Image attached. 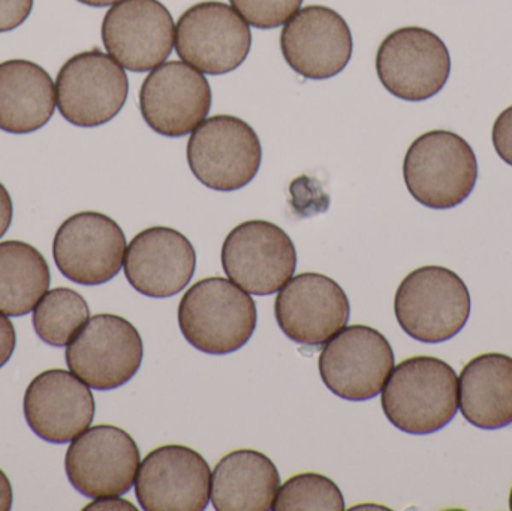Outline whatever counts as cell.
<instances>
[{"label":"cell","mask_w":512,"mask_h":511,"mask_svg":"<svg viewBox=\"0 0 512 511\" xmlns=\"http://www.w3.org/2000/svg\"><path fill=\"white\" fill-rule=\"evenodd\" d=\"M382 410L391 425L411 435L444 429L459 410L456 372L436 357H412L397 365L385 383Z\"/></svg>","instance_id":"6da1fadb"},{"label":"cell","mask_w":512,"mask_h":511,"mask_svg":"<svg viewBox=\"0 0 512 511\" xmlns=\"http://www.w3.org/2000/svg\"><path fill=\"white\" fill-rule=\"evenodd\" d=\"M254 299L224 278L192 285L179 305V326L186 341L212 356H224L248 344L256 329Z\"/></svg>","instance_id":"7a4b0ae2"},{"label":"cell","mask_w":512,"mask_h":511,"mask_svg":"<svg viewBox=\"0 0 512 511\" xmlns=\"http://www.w3.org/2000/svg\"><path fill=\"white\" fill-rule=\"evenodd\" d=\"M403 177L412 197L424 207L453 209L468 200L478 182V159L456 132L435 129L409 146Z\"/></svg>","instance_id":"3957f363"},{"label":"cell","mask_w":512,"mask_h":511,"mask_svg":"<svg viewBox=\"0 0 512 511\" xmlns=\"http://www.w3.org/2000/svg\"><path fill=\"white\" fill-rule=\"evenodd\" d=\"M394 312L406 335L424 344H439L462 332L471 315V296L453 270L420 267L397 288Z\"/></svg>","instance_id":"277c9868"},{"label":"cell","mask_w":512,"mask_h":511,"mask_svg":"<svg viewBox=\"0 0 512 511\" xmlns=\"http://www.w3.org/2000/svg\"><path fill=\"white\" fill-rule=\"evenodd\" d=\"M261 161V141L255 129L230 114L204 120L188 141L189 168L213 191L245 188L258 174Z\"/></svg>","instance_id":"5b68a950"},{"label":"cell","mask_w":512,"mask_h":511,"mask_svg":"<svg viewBox=\"0 0 512 511\" xmlns=\"http://www.w3.org/2000/svg\"><path fill=\"white\" fill-rule=\"evenodd\" d=\"M144 347L138 330L119 315L89 318L66 348V365L90 389L114 390L140 371Z\"/></svg>","instance_id":"8992f818"},{"label":"cell","mask_w":512,"mask_h":511,"mask_svg":"<svg viewBox=\"0 0 512 511\" xmlns=\"http://www.w3.org/2000/svg\"><path fill=\"white\" fill-rule=\"evenodd\" d=\"M54 84L59 113L80 128L111 122L125 107L129 93L125 69L101 50L83 51L66 60Z\"/></svg>","instance_id":"52a82bcc"},{"label":"cell","mask_w":512,"mask_h":511,"mask_svg":"<svg viewBox=\"0 0 512 511\" xmlns=\"http://www.w3.org/2000/svg\"><path fill=\"white\" fill-rule=\"evenodd\" d=\"M376 72L382 86L396 98L427 101L438 95L450 78V51L432 30L400 27L379 45Z\"/></svg>","instance_id":"ba28073f"},{"label":"cell","mask_w":512,"mask_h":511,"mask_svg":"<svg viewBox=\"0 0 512 511\" xmlns=\"http://www.w3.org/2000/svg\"><path fill=\"white\" fill-rule=\"evenodd\" d=\"M394 369V351L382 333L363 324L345 327L319 356L327 389L346 401H369L384 389Z\"/></svg>","instance_id":"9c48e42d"},{"label":"cell","mask_w":512,"mask_h":511,"mask_svg":"<svg viewBox=\"0 0 512 511\" xmlns=\"http://www.w3.org/2000/svg\"><path fill=\"white\" fill-rule=\"evenodd\" d=\"M174 44L183 62L204 74L224 75L249 56L252 32L233 6L212 0L180 15Z\"/></svg>","instance_id":"30bf717a"},{"label":"cell","mask_w":512,"mask_h":511,"mask_svg":"<svg viewBox=\"0 0 512 511\" xmlns=\"http://www.w3.org/2000/svg\"><path fill=\"white\" fill-rule=\"evenodd\" d=\"M140 459V449L128 432L99 425L71 441L65 471L69 483L84 497H120L134 486Z\"/></svg>","instance_id":"8fae6325"},{"label":"cell","mask_w":512,"mask_h":511,"mask_svg":"<svg viewBox=\"0 0 512 511\" xmlns=\"http://www.w3.org/2000/svg\"><path fill=\"white\" fill-rule=\"evenodd\" d=\"M222 267L246 293L270 296L294 276L297 251L291 237L273 222H243L225 239Z\"/></svg>","instance_id":"7c38bea8"},{"label":"cell","mask_w":512,"mask_h":511,"mask_svg":"<svg viewBox=\"0 0 512 511\" xmlns=\"http://www.w3.org/2000/svg\"><path fill=\"white\" fill-rule=\"evenodd\" d=\"M126 254V237L110 216L81 212L66 219L53 240L59 272L86 287L107 284L119 275Z\"/></svg>","instance_id":"4fadbf2b"},{"label":"cell","mask_w":512,"mask_h":511,"mask_svg":"<svg viewBox=\"0 0 512 511\" xmlns=\"http://www.w3.org/2000/svg\"><path fill=\"white\" fill-rule=\"evenodd\" d=\"M105 50L123 68L147 72L170 57L176 42V24L159 0H120L101 27Z\"/></svg>","instance_id":"5bb4252c"},{"label":"cell","mask_w":512,"mask_h":511,"mask_svg":"<svg viewBox=\"0 0 512 511\" xmlns=\"http://www.w3.org/2000/svg\"><path fill=\"white\" fill-rule=\"evenodd\" d=\"M212 87L198 69L173 60L153 69L140 90V111L149 128L164 137L194 132L209 116Z\"/></svg>","instance_id":"9a60e30c"},{"label":"cell","mask_w":512,"mask_h":511,"mask_svg":"<svg viewBox=\"0 0 512 511\" xmlns=\"http://www.w3.org/2000/svg\"><path fill=\"white\" fill-rule=\"evenodd\" d=\"M210 491L212 473L206 459L177 444L150 452L135 479V495L146 511H203Z\"/></svg>","instance_id":"2e32d148"},{"label":"cell","mask_w":512,"mask_h":511,"mask_svg":"<svg viewBox=\"0 0 512 511\" xmlns=\"http://www.w3.org/2000/svg\"><path fill=\"white\" fill-rule=\"evenodd\" d=\"M280 50L292 71L309 80H328L348 66L354 39L345 18L322 5L304 6L285 23Z\"/></svg>","instance_id":"e0dca14e"},{"label":"cell","mask_w":512,"mask_h":511,"mask_svg":"<svg viewBox=\"0 0 512 511\" xmlns=\"http://www.w3.org/2000/svg\"><path fill=\"white\" fill-rule=\"evenodd\" d=\"M351 314L348 296L328 276L301 273L277 294L274 315L286 338L321 347L345 329Z\"/></svg>","instance_id":"ac0fdd59"},{"label":"cell","mask_w":512,"mask_h":511,"mask_svg":"<svg viewBox=\"0 0 512 511\" xmlns=\"http://www.w3.org/2000/svg\"><path fill=\"white\" fill-rule=\"evenodd\" d=\"M23 411L27 425L41 440L66 444L89 429L96 404L90 387L77 375L51 369L33 378Z\"/></svg>","instance_id":"d6986e66"},{"label":"cell","mask_w":512,"mask_h":511,"mask_svg":"<svg viewBox=\"0 0 512 511\" xmlns=\"http://www.w3.org/2000/svg\"><path fill=\"white\" fill-rule=\"evenodd\" d=\"M125 276L134 290L152 299L176 296L188 287L197 269V252L174 228L141 231L126 249Z\"/></svg>","instance_id":"ffe728a7"},{"label":"cell","mask_w":512,"mask_h":511,"mask_svg":"<svg viewBox=\"0 0 512 511\" xmlns=\"http://www.w3.org/2000/svg\"><path fill=\"white\" fill-rule=\"evenodd\" d=\"M56 84L38 63H0V131L26 135L44 128L56 111Z\"/></svg>","instance_id":"44dd1931"},{"label":"cell","mask_w":512,"mask_h":511,"mask_svg":"<svg viewBox=\"0 0 512 511\" xmlns=\"http://www.w3.org/2000/svg\"><path fill=\"white\" fill-rule=\"evenodd\" d=\"M460 411L484 431L512 423V359L501 353L475 357L460 374Z\"/></svg>","instance_id":"7402d4cb"},{"label":"cell","mask_w":512,"mask_h":511,"mask_svg":"<svg viewBox=\"0 0 512 511\" xmlns=\"http://www.w3.org/2000/svg\"><path fill=\"white\" fill-rule=\"evenodd\" d=\"M279 488V471L267 456L236 450L216 465L210 498L218 511H268Z\"/></svg>","instance_id":"603a6c76"},{"label":"cell","mask_w":512,"mask_h":511,"mask_svg":"<svg viewBox=\"0 0 512 511\" xmlns=\"http://www.w3.org/2000/svg\"><path fill=\"white\" fill-rule=\"evenodd\" d=\"M50 267L44 255L26 242H0V312L23 317L50 288Z\"/></svg>","instance_id":"cb8c5ba5"},{"label":"cell","mask_w":512,"mask_h":511,"mask_svg":"<svg viewBox=\"0 0 512 511\" xmlns=\"http://www.w3.org/2000/svg\"><path fill=\"white\" fill-rule=\"evenodd\" d=\"M89 318V305L81 294L71 288H54L39 300L32 321L42 342L63 348L68 347Z\"/></svg>","instance_id":"d4e9b609"},{"label":"cell","mask_w":512,"mask_h":511,"mask_svg":"<svg viewBox=\"0 0 512 511\" xmlns=\"http://www.w3.org/2000/svg\"><path fill=\"white\" fill-rule=\"evenodd\" d=\"M274 511H342L345 500L339 486L321 474L304 473L291 477L277 491Z\"/></svg>","instance_id":"484cf974"},{"label":"cell","mask_w":512,"mask_h":511,"mask_svg":"<svg viewBox=\"0 0 512 511\" xmlns=\"http://www.w3.org/2000/svg\"><path fill=\"white\" fill-rule=\"evenodd\" d=\"M230 3L256 29H276L300 9L303 0H230Z\"/></svg>","instance_id":"4316f807"},{"label":"cell","mask_w":512,"mask_h":511,"mask_svg":"<svg viewBox=\"0 0 512 511\" xmlns=\"http://www.w3.org/2000/svg\"><path fill=\"white\" fill-rule=\"evenodd\" d=\"M492 140L499 158L512 167V105L505 108L495 120Z\"/></svg>","instance_id":"83f0119b"},{"label":"cell","mask_w":512,"mask_h":511,"mask_svg":"<svg viewBox=\"0 0 512 511\" xmlns=\"http://www.w3.org/2000/svg\"><path fill=\"white\" fill-rule=\"evenodd\" d=\"M35 0H0V33L20 27L32 14Z\"/></svg>","instance_id":"f1b7e54d"},{"label":"cell","mask_w":512,"mask_h":511,"mask_svg":"<svg viewBox=\"0 0 512 511\" xmlns=\"http://www.w3.org/2000/svg\"><path fill=\"white\" fill-rule=\"evenodd\" d=\"M17 345L14 324L5 314L0 312V368L11 360Z\"/></svg>","instance_id":"f546056e"},{"label":"cell","mask_w":512,"mask_h":511,"mask_svg":"<svg viewBox=\"0 0 512 511\" xmlns=\"http://www.w3.org/2000/svg\"><path fill=\"white\" fill-rule=\"evenodd\" d=\"M12 215H14V207H12L11 195H9L8 189L0 183V239L11 227Z\"/></svg>","instance_id":"4dcf8cb0"},{"label":"cell","mask_w":512,"mask_h":511,"mask_svg":"<svg viewBox=\"0 0 512 511\" xmlns=\"http://www.w3.org/2000/svg\"><path fill=\"white\" fill-rule=\"evenodd\" d=\"M84 510H135L131 503L119 500L117 497L96 498L92 504L84 507Z\"/></svg>","instance_id":"1f68e13d"},{"label":"cell","mask_w":512,"mask_h":511,"mask_svg":"<svg viewBox=\"0 0 512 511\" xmlns=\"http://www.w3.org/2000/svg\"><path fill=\"white\" fill-rule=\"evenodd\" d=\"M12 509V486L6 474L0 470V511Z\"/></svg>","instance_id":"d6a6232c"},{"label":"cell","mask_w":512,"mask_h":511,"mask_svg":"<svg viewBox=\"0 0 512 511\" xmlns=\"http://www.w3.org/2000/svg\"><path fill=\"white\" fill-rule=\"evenodd\" d=\"M77 2L92 6V8H105V6H113L114 3L120 2V0H77Z\"/></svg>","instance_id":"836d02e7"},{"label":"cell","mask_w":512,"mask_h":511,"mask_svg":"<svg viewBox=\"0 0 512 511\" xmlns=\"http://www.w3.org/2000/svg\"><path fill=\"white\" fill-rule=\"evenodd\" d=\"M510 507H511V510H512V491H511V497H510Z\"/></svg>","instance_id":"e575fe53"}]
</instances>
